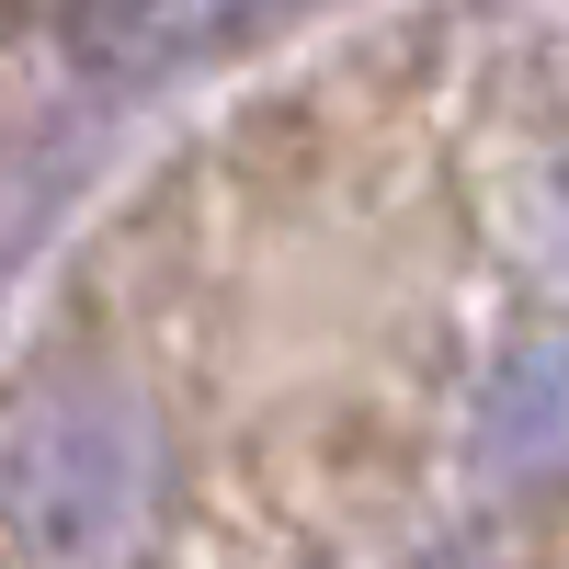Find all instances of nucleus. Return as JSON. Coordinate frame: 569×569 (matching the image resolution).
<instances>
[{
	"label": "nucleus",
	"mask_w": 569,
	"mask_h": 569,
	"mask_svg": "<svg viewBox=\"0 0 569 569\" xmlns=\"http://www.w3.org/2000/svg\"><path fill=\"white\" fill-rule=\"evenodd\" d=\"M490 467L512 490L569 467V330H536L490 388Z\"/></svg>",
	"instance_id": "obj_2"
},
{
	"label": "nucleus",
	"mask_w": 569,
	"mask_h": 569,
	"mask_svg": "<svg viewBox=\"0 0 569 569\" xmlns=\"http://www.w3.org/2000/svg\"><path fill=\"white\" fill-rule=\"evenodd\" d=\"M137 479H149V456H137L126 410H46L0 456V525L46 558H91L137 512Z\"/></svg>",
	"instance_id": "obj_1"
}]
</instances>
